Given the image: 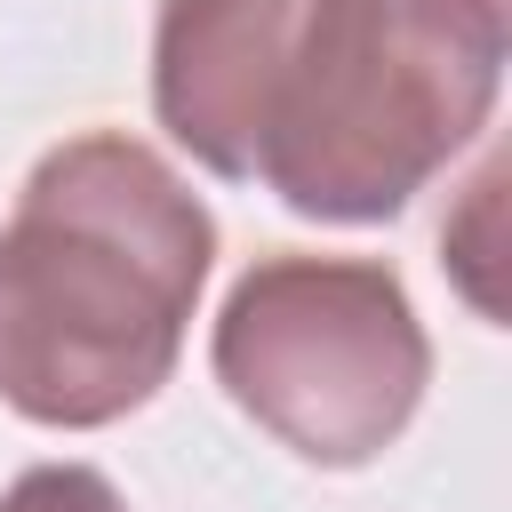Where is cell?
I'll use <instances>...</instances> for the list:
<instances>
[{
	"label": "cell",
	"instance_id": "cell-1",
	"mask_svg": "<svg viewBox=\"0 0 512 512\" xmlns=\"http://www.w3.org/2000/svg\"><path fill=\"white\" fill-rule=\"evenodd\" d=\"M208 264L216 216L144 136L48 144L0 224V408L48 432L136 416L176 376Z\"/></svg>",
	"mask_w": 512,
	"mask_h": 512
},
{
	"label": "cell",
	"instance_id": "cell-2",
	"mask_svg": "<svg viewBox=\"0 0 512 512\" xmlns=\"http://www.w3.org/2000/svg\"><path fill=\"white\" fill-rule=\"evenodd\" d=\"M512 0H304L256 184L312 224L400 216L496 112Z\"/></svg>",
	"mask_w": 512,
	"mask_h": 512
},
{
	"label": "cell",
	"instance_id": "cell-3",
	"mask_svg": "<svg viewBox=\"0 0 512 512\" xmlns=\"http://www.w3.org/2000/svg\"><path fill=\"white\" fill-rule=\"evenodd\" d=\"M208 368L240 416L288 456L360 472L424 408L432 336L376 256H256L208 336Z\"/></svg>",
	"mask_w": 512,
	"mask_h": 512
},
{
	"label": "cell",
	"instance_id": "cell-4",
	"mask_svg": "<svg viewBox=\"0 0 512 512\" xmlns=\"http://www.w3.org/2000/svg\"><path fill=\"white\" fill-rule=\"evenodd\" d=\"M296 16L304 0H160L152 16V120L224 184H256L264 104Z\"/></svg>",
	"mask_w": 512,
	"mask_h": 512
},
{
	"label": "cell",
	"instance_id": "cell-5",
	"mask_svg": "<svg viewBox=\"0 0 512 512\" xmlns=\"http://www.w3.org/2000/svg\"><path fill=\"white\" fill-rule=\"evenodd\" d=\"M0 512H128V496L96 464H32L0 488Z\"/></svg>",
	"mask_w": 512,
	"mask_h": 512
}]
</instances>
